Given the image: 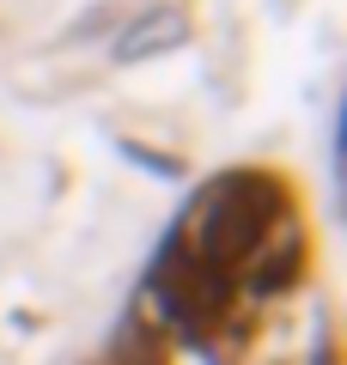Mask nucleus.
<instances>
[{"instance_id":"f257e3e1","label":"nucleus","mask_w":347,"mask_h":365,"mask_svg":"<svg viewBox=\"0 0 347 365\" xmlns=\"http://www.w3.org/2000/svg\"><path fill=\"white\" fill-rule=\"evenodd\" d=\"M262 213H268V195H262V182L250 177H231L219 182L213 195L195 207V225H189V244H183V256L195 262H238L244 250H256L262 237Z\"/></svg>"},{"instance_id":"f03ea898","label":"nucleus","mask_w":347,"mask_h":365,"mask_svg":"<svg viewBox=\"0 0 347 365\" xmlns=\"http://www.w3.org/2000/svg\"><path fill=\"white\" fill-rule=\"evenodd\" d=\"M171 43H183V13H177V6H165V13H146L141 25L122 37V61H141V55L171 49Z\"/></svg>"}]
</instances>
